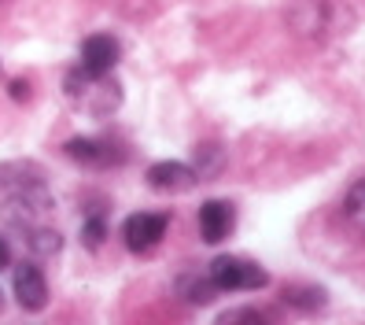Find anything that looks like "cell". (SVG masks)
<instances>
[{
    "mask_svg": "<svg viewBox=\"0 0 365 325\" xmlns=\"http://www.w3.org/2000/svg\"><path fill=\"white\" fill-rule=\"evenodd\" d=\"M63 93L71 96L78 111L93 115V119H107L122 107V85L115 74H93L85 67H74L63 78Z\"/></svg>",
    "mask_w": 365,
    "mask_h": 325,
    "instance_id": "obj_1",
    "label": "cell"
},
{
    "mask_svg": "<svg viewBox=\"0 0 365 325\" xmlns=\"http://www.w3.org/2000/svg\"><path fill=\"white\" fill-rule=\"evenodd\" d=\"M207 277L214 281V289H222V292H251V289L269 285L266 270L255 263V259H244V255H218L207 266Z\"/></svg>",
    "mask_w": 365,
    "mask_h": 325,
    "instance_id": "obj_2",
    "label": "cell"
},
{
    "mask_svg": "<svg viewBox=\"0 0 365 325\" xmlns=\"http://www.w3.org/2000/svg\"><path fill=\"white\" fill-rule=\"evenodd\" d=\"M166 229H170V214H163V211H137V214H130V219L122 222V244H125V251H133V255H148V251H155L163 244Z\"/></svg>",
    "mask_w": 365,
    "mask_h": 325,
    "instance_id": "obj_3",
    "label": "cell"
},
{
    "mask_svg": "<svg viewBox=\"0 0 365 325\" xmlns=\"http://www.w3.org/2000/svg\"><path fill=\"white\" fill-rule=\"evenodd\" d=\"M63 156L81 163V166L103 170V166H118L125 159V148H118L115 141H100V137H74L63 144Z\"/></svg>",
    "mask_w": 365,
    "mask_h": 325,
    "instance_id": "obj_4",
    "label": "cell"
},
{
    "mask_svg": "<svg viewBox=\"0 0 365 325\" xmlns=\"http://www.w3.org/2000/svg\"><path fill=\"white\" fill-rule=\"evenodd\" d=\"M11 292H15V303L23 311H45L48 307V281H45L37 263H19L15 266Z\"/></svg>",
    "mask_w": 365,
    "mask_h": 325,
    "instance_id": "obj_5",
    "label": "cell"
},
{
    "mask_svg": "<svg viewBox=\"0 0 365 325\" xmlns=\"http://www.w3.org/2000/svg\"><path fill=\"white\" fill-rule=\"evenodd\" d=\"M122 59V45L118 37L111 34H93L81 41V52H78V67L93 71V74H111Z\"/></svg>",
    "mask_w": 365,
    "mask_h": 325,
    "instance_id": "obj_6",
    "label": "cell"
},
{
    "mask_svg": "<svg viewBox=\"0 0 365 325\" xmlns=\"http://www.w3.org/2000/svg\"><path fill=\"white\" fill-rule=\"evenodd\" d=\"M236 229V207L229 200H207L200 207V233L207 244H222L229 241Z\"/></svg>",
    "mask_w": 365,
    "mask_h": 325,
    "instance_id": "obj_7",
    "label": "cell"
},
{
    "mask_svg": "<svg viewBox=\"0 0 365 325\" xmlns=\"http://www.w3.org/2000/svg\"><path fill=\"white\" fill-rule=\"evenodd\" d=\"M196 185H200L196 170L185 166V163L166 159V163L148 166V189H155V192H188V189H196Z\"/></svg>",
    "mask_w": 365,
    "mask_h": 325,
    "instance_id": "obj_8",
    "label": "cell"
},
{
    "mask_svg": "<svg viewBox=\"0 0 365 325\" xmlns=\"http://www.w3.org/2000/svg\"><path fill=\"white\" fill-rule=\"evenodd\" d=\"M26 241V248L30 251H37V259H45V255H56L59 248H63V236L52 229V226H45V222H37V226H30V229H23L19 233Z\"/></svg>",
    "mask_w": 365,
    "mask_h": 325,
    "instance_id": "obj_9",
    "label": "cell"
},
{
    "mask_svg": "<svg viewBox=\"0 0 365 325\" xmlns=\"http://www.w3.org/2000/svg\"><path fill=\"white\" fill-rule=\"evenodd\" d=\"M343 214H347V222H351L354 229L365 233V178L351 185L347 200H343Z\"/></svg>",
    "mask_w": 365,
    "mask_h": 325,
    "instance_id": "obj_10",
    "label": "cell"
},
{
    "mask_svg": "<svg viewBox=\"0 0 365 325\" xmlns=\"http://www.w3.org/2000/svg\"><path fill=\"white\" fill-rule=\"evenodd\" d=\"M222 166H225V159H222L218 144H200V148H196V163H192V170H196L200 181H203V178H214Z\"/></svg>",
    "mask_w": 365,
    "mask_h": 325,
    "instance_id": "obj_11",
    "label": "cell"
},
{
    "mask_svg": "<svg viewBox=\"0 0 365 325\" xmlns=\"http://www.w3.org/2000/svg\"><path fill=\"white\" fill-rule=\"evenodd\" d=\"M178 289H181V299L188 296L192 303H207L214 292H218V289H214V281L203 274V277H196V274H185L181 281H178Z\"/></svg>",
    "mask_w": 365,
    "mask_h": 325,
    "instance_id": "obj_12",
    "label": "cell"
},
{
    "mask_svg": "<svg viewBox=\"0 0 365 325\" xmlns=\"http://www.w3.org/2000/svg\"><path fill=\"white\" fill-rule=\"evenodd\" d=\"M81 241H85V248H89V251H96L103 244V219H89V222H85Z\"/></svg>",
    "mask_w": 365,
    "mask_h": 325,
    "instance_id": "obj_13",
    "label": "cell"
},
{
    "mask_svg": "<svg viewBox=\"0 0 365 325\" xmlns=\"http://www.w3.org/2000/svg\"><path fill=\"white\" fill-rule=\"evenodd\" d=\"M222 321H266V314H259V311H225L222 314Z\"/></svg>",
    "mask_w": 365,
    "mask_h": 325,
    "instance_id": "obj_14",
    "label": "cell"
},
{
    "mask_svg": "<svg viewBox=\"0 0 365 325\" xmlns=\"http://www.w3.org/2000/svg\"><path fill=\"white\" fill-rule=\"evenodd\" d=\"M11 266V248H8V241L0 236V270H8Z\"/></svg>",
    "mask_w": 365,
    "mask_h": 325,
    "instance_id": "obj_15",
    "label": "cell"
},
{
    "mask_svg": "<svg viewBox=\"0 0 365 325\" xmlns=\"http://www.w3.org/2000/svg\"><path fill=\"white\" fill-rule=\"evenodd\" d=\"M11 96L15 100H26V81H11Z\"/></svg>",
    "mask_w": 365,
    "mask_h": 325,
    "instance_id": "obj_16",
    "label": "cell"
},
{
    "mask_svg": "<svg viewBox=\"0 0 365 325\" xmlns=\"http://www.w3.org/2000/svg\"><path fill=\"white\" fill-rule=\"evenodd\" d=\"M0 311H4V292H0Z\"/></svg>",
    "mask_w": 365,
    "mask_h": 325,
    "instance_id": "obj_17",
    "label": "cell"
}]
</instances>
